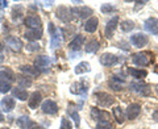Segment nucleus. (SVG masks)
I'll list each match as a JSON object with an SVG mask.
<instances>
[{
	"instance_id": "44",
	"label": "nucleus",
	"mask_w": 158,
	"mask_h": 129,
	"mask_svg": "<svg viewBox=\"0 0 158 129\" xmlns=\"http://www.w3.org/2000/svg\"><path fill=\"white\" fill-rule=\"evenodd\" d=\"M153 120H154V121H158V110L154 111V113H153Z\"/></svg>"
},
{
	"instance_id": "33",
	"label": "nucleus",
	"mask_w": 158,
	"mask_h": 129,
	"mask_svg": "<svg viewBox=\"0 0 158 129\" xmlns=\"http://www.w3.org/2000/svg\"><path fill=\"white\" fill-rule=\"evenodd\" d=\"M67 113L70 115V117L73 119V120L75 121V127L79 128V125H81V117H79L78 112H77L75 110H73V108H69V110H67Z\"/></svg>"
},
{
	"instance_id": "19",
	"label": "nucleus",
	"mask_w": 158,
	"mask_h": 129,
	"mask_svg": "<svg viewBox=\"0 0 158 129\" xmlns=\"http://www.w3.org/2000/svg\"><path fill=\"white\" fill-rule=\"evenodd\" d=\"M0 106H2V110L4 112H11L15 108V99L11 96H4L0 102Z\"/></svg>"
},
{
	"instance_id": "7",
	"label": "nucleus",
	"mask_w": 158,
	"mask_h": 129,
	"mask_svg": "<svg viewBox=\"0 0 158 129\" xmlns=\"http://www.w3.org/2000/svg\"><path fill=\"white\" fill-rule=\"evenodd\" d=\"M71 13L73 16H75L78 19H87V17H91L92 15V9L90 7H74L71 8Z\"/></svg>"
},
{
	"instance_id": "39",
	"label": "nucleus",
	"mask_w": 158,
	"mask_h": 129,
	"mask_svg": "<svg viewBox=\"0 0 158 129\" xmlns=\"http://www.w3.org/2000/svg\"><path fill=\"white\" fill-rule=\"evenodd\" d=\"M38 49H40V45L37 42H29L27 45V50L28 52H37Z\"/></svg>"
},
{
	"instance_id": "45",
	"label": "nucleus",
	"mask_w": 158,
	"mask_h": 129,
	"mask_svg": "<svg viewBox=\"0 0 158 129\" xmlns=\"http://www.w3.org/2000/svg\"><path fill=\"white\" fill-rule=\"evenodd\" d=\"M7 4H8V2H0V9L6 8V7H7Z\"/></svg>"
},
{
	"instance_id": "24",
	"label": "nucleus",
	"mask_w": 158,
	"mask_h": 129,
	"mask_svg": "<svg viewBox=\"0 0 158 129\" xmlns=\"http://www.w3.org/2000/svg\"><path fill=\"white\" fill-rule=\"evenodd\" d=\"M128 73L132 75V78H136V79H144L148 75L146 70H138L136 67H128Z\"/></svg>"
},
{
	"instance_id": "36",
	"label": "nucleus",
	"mask_w": 158,
	"mask_h": 129,
	"mask_svg": "<svg viewBox=\"0 0 158 129\" xmlns=\"http://www.w3.org/2000/svg\"><path fill=\"white\" fill-rule=\"evenodd\" d=\"M11 91V83L0 81V94H7Z\"/></svg>"
},
{
	"instance_id": "35",
	"label": "nucleus",
	"mask_w": 158,
	"mask_h": 129,
	"mask_svg": "<svg viewBox=\"0 0 158 129\" xmlns=\"http://www.w3.org/2000/svg\"><path fill=\"white\" fill-rule=\"evenodd\" d=\"M17 82H19L20 86H24V87L32 86V81L29 78H25V77H17Z\"/></svg>"
},
{
	"instance_id": "3",
	"label": "nucleus",
	"mask_w": 158,
	"mask_h": 129,
	"mask_svg": "<svg viewBox=\"0 0 158 129\" xmlns=\"http://www.w3.org/2000/svg\"><path fill=\"white\" fill-rule=\"evenodd\" d=\"M131 91L138 94V95H142V96H148L150 95V86L149 84H146L145 82H133L131 83Z\"/></svg>"
},
{
	"instance_id": "23",
	"label": "nucleus",
	"mask_w": 158,
	"mask_h": 129,
	"mask_svg": "<svg viewBox=\"0 0 158 129\" xmlns=\"http://www.w3.org/2000/svg\"><path fill=\"white\" fill-rule=\"evenodd\" d=\"M16 78H15V74L12 73V70H9V69H2V70H0V81L11 83Z\"/></svg>"
},
{
	"instance_id": "2",
	"label": "nucleus",
	"mask_w": 158,
	"mask_h": 129,
	"mask_svg": "<svg viewBox=\"0 0 158 129\" xmlns=\"http://www.w3.org/2000/svg\"><path fill=\"white\" fill-rule=\"evenodd\" d=\"M94 98H95L96 104L100 107H110L115 103V98L107 92H96Z\"/></svg>"
},
{
	"instance_id": "30",
	"label": "nucleus",
	"mask_w": 158,
	"mask_h": 129,
	"mask_svg": "<svg viewBox=\"0 0 158 129\" xmlns=\"http://www.w3.org/2000/svg\"><path fill=\"white\" fill-rule=\"evenodd\" d=\"M112 113H113V117L116 119V121L118 124H123L125 121V115H124V112H123V110L120 107H115V108H113Z\"/></svg>"
},
{
	"instance_id": "16",
	"label": "nucleus",
	"mask_w": 158,
	"mask_h": 129,
	"mask_svg": "<svg viewBox=\"0 0 158 129\" xmlns=\"http://www.w3.org/2000/svg\"><path fill=\"white\" fill-rule=\"evenodd\" d=\"M91 117L92 120L99 121H110V113L106 111H100L98 108H91Z\"/></svg>"
},
{
	"instance_id": "22",
	"label": "nucleus",
	"mask_w": 158,
	"mask_h": 129,
	"mask_svg": "<svg viewBox=\"0 0 158 129\" xmlns=\"http://www.w3.org/2000/svg\"><path fill=\"white\" fill-rule=\"evenodd\" d=\"M99 25V20L96 17H90L85 24V31L87 33H95Z\"/></svg>"
},
{
	"instance_id": "37",
	"label": "nucleus",
	"mask_w": 158,
	"mask_h": 129,
	"mask_svg": "<svg viewBox=\"0 0 158 129\" xmlns=\"http://www.w3.org/2000/svg\"><path fill=\"white\" fill-rule=\"evenodd\" d=\"M95 129H113V127L110 121H99L96 124Z\"/></svg>"
},
{
	"instance_id": "28",
	"label": "nucleus",
	"mask_w": 158,
	"mask_h": 129,
	"mask_svg": "<svg viewBox=\"0 0 158 129\" xmlns=\"http://www.w3.org/2000/svg\"><path fill=\"white\" fill-rule=\"evenodd\" d=\"M20 70H21L24 74H25V75H29V77H36V75H38L40 74V70L37 67H33V66H25V64H24V66H20Z\"/></svg>"
},
{
	"instance_id": "42",
	"label": "nucleus",
	"mask_w": 158,
	"mask_h": 129,
	"mask_svg": "<svg viewBox=\"0 0 158 129\" xmlns=\"http://www.w3.org/2000/svg\"><path fill=\"white\" fill-rule=\"evenodd\" d=\"M4 61V53H3V44H0V63Z\"/></svg>"
},
{
	"instance_id": "6",
	"label": "nucleus",
	"mask_w": 158,
	"mask_h": 129,
	"mask_svg": "<svg viewBox=\"0 0 158 129\" xmlns=\"http://www.w3.org/2000/svg\"><path fill=\"white\" fill-rule=\"evenodd\" d=\"M140 113H141V106L138 103H132L127 108L125 117L128 119V120H135V119H137L138 116H140Z\"/></svg>"
},
{
	"instance_id": "47",
	"label": "nucleus",
	"mask_w": 158,
	"mask_h": 129,
	"mask_svg": "<svg viewBox=\"0 0 158 129\" xmlns=\"http://www.w3.org/2000/svg\"><path fill=\"white\" fill-rule=\"evenodd\" d=\"M156 92L158 94V84H157V86H156Z\"/></svg>"
},
{
	"instance_id": "5",
	"label": "nucleus",
	"mask_w": 158,
	"mask_h": 129,
	"mask_svg": "<svg viewBox=\"0 0 158 129\" xmlns=\"http://www.w3.org/2000/svg\"><path fill=\"white\" fill-rule=\"evenodd\" d=\"M131 42H132V45L135 48L140 49L142 46L148 45L149 38H148V36H146V34H144V33H136V34H132V36H131Z\"/></svg>"
},
{
	"instance_id": "20",
	"label": "nucleus",
	"mask_w": 158,
	"mask_h": 129,
	"mask_svg": "<svg viewBox=\"0 0 158 129\" xmlns=\"http://www.w3.org/2000/svg\"><path fill=\"white\" fill-rule=\"evenodd\" d=\"M41 100H42V96L40 92H33L31 96L28 99V106L29 108H32V110H36V108L41 104Z\"/></svg>"
},
{
	"instance_id": "13",
	"label": "nucleus",
	"mask_w": 158,
	"mask_h": 129,
	"mask_svg": "<svg viewBox=\"0 0 158 129\" xmlns=\"http://www.w3.org/2000/svg\"><path fill=\"white\" fill-rule=\"evenodd\" d=\"M87 88H88V83L86 81H81V82L74 83L70 88V91L71 94H75V95H85L87 92Z\"/></svg>"
},
{
	"instance_id": "38",
	"label": "nucleus",
	"mask_w": 158,
	"mask_h": 129,
	"mask_svg": "<svg viewBox=\"0 0 158 129\" xmlns=\"http://www.w3.org/2000/svg\"><path fill=\"white\" fill-rule=\"evenodd\" d=\"M59 129H73V124L70 120H67L66 117H62L61 119V127Z\"/></svg>"
},
{
	"instance_id": "9",
	"label": "nucleus",
	"mask_w": 158,
	"mask_h": 129,
	"mask_svg": "<svg viewBox=\"0 0 158 129\" xmlns=\"http://www.w3.org/2000/svg\"><path fill=\"white\" fill-rule=\"evenodd\" d=\"M25 25L28 27V29H41V19L36 15H31V16H27L25 20H24Z\"/></svg>"
},
{
	"instance_id": "41",
	"label": "nucleus",
	"mask_w": 158,
	"mask_h": 129,
	"mask_svg": "<svg viewBox=\"0 0 158 129\" xmlns=\"http://www.w3.org/2000/svg\"><path fill=\"white\" fill-rule=\"evenodd\" d=\"M146 3H148V2H136V7H135V9H136V11H138V9H140L141 7H144Z\"/></svg>"
},
{
	"instance_id": "40",
	"label": "nucleus",
	"mask_w": 158,
	"mask_h": 129,
	"mask_svg": "<svg viewBox=\"0 0 158 129\" xmlns=\"http://www.w3.org/2000/svg\"><path fill=\"white\" fill-rule=\"evenodd\" d=\"M23 16V12L20 11V12H16V9L13 11V13H12V19H13V21H19V19Z\"/></svg>"
},
{
	"instance_id": "25",
	"label": "nucleus",
	"mask_w": 158,
	"mask_h": 129,
	"mask_svg": "<svg viewBox=\"0 0 158 129\" xmlns=\"http://www.w3.org/2000/svg\"><path fill=\"white\" fill-rule=\"evenodd\" d=\"M99 48H100V44H99L98 40H90V41L87 42V45H86V53L88 54H94V53H96L99 50Z\"/></svg>"
},
{
	"instance_id": "34",
	"label": "nucleus",
	"mask_w": 158,
	"mask_h": 129,
	"mask_svg": "<svg viewBox=\"0 0 158 129\" xmlns=\"http://www.w3.org/2000/svg\"><path fill=\"white\" fill-rule=\"evenodd\" d=\"M100 11H102V13L107 15V13H111V12H116L117 8L115 6H112V4H110V3H104L100 7Z\"/></svg>"
},
{
	"instance_id": "4",
	"label": "nucleus",
	"mask_w": 158,
	"mask_h": 129,
	"mask_svg": "<svg viewBox=\"0 0 158 129\" xmlns=\"http://www.w3.org/2000/svg\"><path fill=\"white\" fill-rule=\"evenodd\" d=\"M149 53H136L132 56V62L133 64L136 66H140V67H145L150 63V59H149Z\"/></svg>"
},
{
	"instance_id": "31",
	"label": "nucleus",
	"mask_w": 158,
	"mask_h": 129,
	"mask_svg": "<svg viewBox=\"0 0 158 129\" xmlns=\"http://www.w3.org/2000/svg\"><path fill=\"white\" fill-rule=\"evenodd\" d=\"M49 63H50V59H49V57H46V56H38L36 59H34L36 67H45Z\"/></svg>"
},
{
	"instance_id": "18",
	"label": "nucleus",
	"mask_w": 158,
	"mask_h": 129,
	"mask_svg": "<svg viewBox=\"0 0 158 129\" xmlns=\"http://www.w3.org/2000/svg\"><path fill=\"white\" fill-rule=\"evenodd\" d=\"M24 37L28 38L31 42H37V40L42 37V29H28L24 33Z\"/></svg>"
},
{
	"instance_id": "10",
	"label": "nucleus",
	"mask_w": 158,
	"mask_h": 129,
	"mask_svg": "<svg viewBox=\"0 0 158 129\" xmlns=\"http://www.w3.org/2000/svg\"><path fill=\"white\" fill-rule=\"evenodd\" d=\"M99 62L106 67H111V66H115V64L118 62V59L116 56H113L111 53H104L100 58H99Z\"/></svg>"
},
{
	"instance_id": "14",
	"label": "nucleus",
	"mask_w": 158,
	"mask_h": 129,
	"mask_svg": "<svg viewBox=\"0 0 158 129\" xmlns=\"http://www.w3.org/2000/svg\"><path fill=\"white\" fill-rule=\"evenodd\" d=\"M6 44L12 49V50H15V52H20L23 49V41L20 38H17L16 36H8L7 38H6Z\"/></svg>"
},
{
	"instance_id": "1",
	"label": "nucleus",
	"mask_w": 158,
	"mask_h": 129,
	"mask_svg": "<svg viewBox=\"0 0 158 129\" xmlns=\"http://www.w3.org/2000/svg\"><path fill=\"white\" fill-rule=\"evenodd\" d=\"M48 31L49 34H50V46L54 48H58L62 42V32L61 29H58L53 23H49L48 25Z\"/></svg>"
},
{
	"instance_id": "21",
	"label": "nucleus",
	"mask_w": 158,
	"mask_h": 129,
	"mask_svg": "<svg viewBox=\"0 0 158 129\" xmlns=\"http://www.w3.org/2000/svg\"><path fill=\"white\" fill-rule=\"evenodd\" d=\"M83 42H85V36H82V34H77L75 38L69 44V48H70L73 52H79L81 46H83Z\"/></svg>"
},
{
	"instance_id": "26",
	"label": "nucleus",
	"mask_w": 158,
	"mask_h": 129,
	"mask_svg": "<svg viewBox=\"0 0 158 129\" xmlns=\"http://www.w3.org/2000/svg\"><path fill=\"white\" fill-rule=\"evenodd\" d=\"M12 94H13V96H15V98L19 99V100H21V102H25L27 99L29 98L27 90H24V88H21V87L13 88V90H12Z\"/></svg>"
},
{
	"instance_id": "12",
	"label": "nucleus",
	"mask_w": 158,
	"mask_h": 129,
	"mask_svg": "<svg viewBox=\"0 0 158 129\" xmlns=\"http://www.w3.org/2000/svg\"><path fill=\"white\" fill-rule=\"evenodd\" d=\"M117 25H118V16H113L110 21L107 23L106 29H104V36L107 38H111L113 36V32H115Z\"/></svg>"
},
{
	"instance_id": "15",
	"label": "nucleus",
	"mask_w": 158,
	"mask_h": 129,
	"mask_svg": "<svg viewBox=\"0 0 158 129\" xmlns=\"http://www.w3.org/2000/svg\"><path fill=\"white\" fill-rule=\"evenodd\" d=\"M144 28L146 32H149L152 34H158V20L156 17H149L145 20Z\"/></svg>"
},
{
	"instance_id": "8",
	"label": "nucleus",
	"mask_w": 158,
	"mask_h": 129,
	"mask_svg": "<svg viewBox=\"0 0 158 129\" xmlns=\"http://www.w3.org/2000/svg\"><path fill=\"white\" fill-rule=\"evenodd\" d=\"M56 13H57V17L63 23H70L71 19H73L71 9L67 8V7H58Z\"/></svg>"
},
{
	"instance_id": "11",
	"label": "nucleus",
	"mask_w": 158,
	"mask_h": 129,
	"mask_svg": "<svg viewBox=\"0 0 158 129\" xmlns=\"http://www.w3.org/2000/svg\"><path fill=\"white\" fill-rule=\"evenodd\" d=\"M41 110L44 113H46V115H56L58 112V106H57V103L53 100H45L41 104Z\"/></svg>"
},
{
	"instance_id": "48",
	"label": "nucleus",
	"mask_w": 158,
	"mask_h": 129,
	"mask_svg": "<svg viewBox=\"0 0 158 129\" xmlns=\"http://www.w3.org/2000/svg\"><path fill=\"white\" fill-rule=\"evenodd\" d=\"M3 129H8V128H3Z\"/></svg>"
},
{
	"instance_id": "32",
	"label": "nucleus",
	"mask_w": 158,
	"mask_h": 129,
	"mask_svg": "<svg viewBox=\"0 0 158 129\" xmlns=\"http://www.w3.org/2000/svg\"><path fill=\"white\" fill-rule=\"evenodd\" d=\"M120 28H121V31L123 32H131L135 29V23L132 21V20H124V21H121L120 24Z\"/></svg>"
},
{
	"instance_id": "29",
	"label": "nucleus",
	"mask_w": 158,
	"mask_h": 129,
	"mask_svg": "<svg viewBox=\"0 0 158 129\" xmlns=\"http://www.w3.org/2000/svg\"><path fill=\"white\" fill-rule=\"evenodd\" d=\"M32 124H33L32 120H31V119H29L28 116H20V117L17 119V125L21 128V129H29Z\"/></svg>"
},
{
	"instance_id": "46",
	"label": "nucleus",
	"mask_w": 158,
	"mask_h": 129,
	"mask_svg": "<svg viewBox=\"0 0 158 129\" xmlns=\"http://www.w3.org/2000/svg\"><path fill=\"white\" fill-rule=\"evenodd\" d=\"M4 120V116H3V113H2V111H0V123H2Z\"/></svg>"
},
{
	"instance_id": "43",
	"label": "nucleus",
	"mask_w": 158,
	"mask_h": 129,
	"mask_svg": "<svg viewBox=\"0 0 158 129\" xmlns=\"http://www.w3.org/2000/svg\"><path fill=\"white\" fill-rule=\"evenodd\" d=\"M29 129H44L41 125H38V124H36V123H33L32 124V125H31V128H29Z\"/></svg>"
},
{
	"instance_id": "27",
	"label": "nucleus",
	"mask_w": 158,
	"mask_h": 129,
	"mask_svg": "<svg viewBox=\"0 0 158 129\" xmlns=\"http://www.w3.org/2000/svg\"><path fill=\"white\" fill-rule=\"evenodd\" d=\"M75 74L77 75H81V74H86L88 71H91V66L88 62H81L79 64H77L75 66Z\"/></svg>"
},
{
	"instance_id": "17",
	"label": "nucleus",
	"mask_w": 158,
	"mask_h": 129,
	"mask_svg": "<svg viewBox=\"0 0 158 129\" xmlns=\"http://www.w3.org/2000/svg\"><path fill=\"white\" fill-rule=\"evenodd\" d=\"M108 84H110V87L112 88V90L120 91L125 86V79L124 78H118V77H112L110 79V82H108Z\"/></svg>"
}]
</instances>
